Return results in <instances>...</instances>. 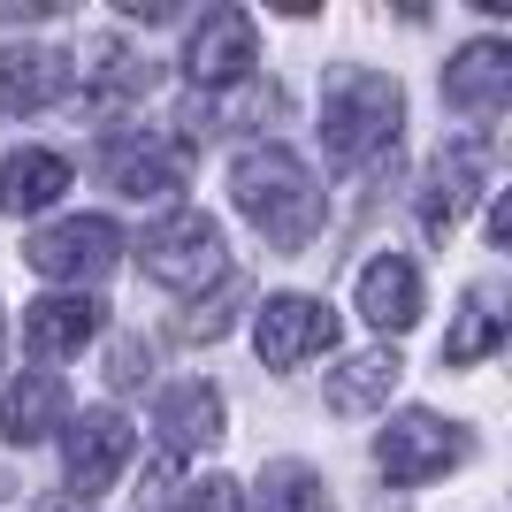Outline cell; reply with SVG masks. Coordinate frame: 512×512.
Wrapping results in <instances>:
<instances>
[{
  "instance_id": "10",
  "label": "cell",
  "mask_w": 512,
  "mask_h": 512,
  "mask_svg": "<svg viewBox=\"0 0 512 512\" xmlns=\"http://www.w3.org/2000/svg\"><path fill=\"white\" fill-rule=\"evenodd\" d=\"M77 85V54L62 46H0V115H39L69 100Z\"/></svg>"
},
{
  "instance_id": "19",
  "label": "cell",
  "mask_w": 512,
  "mask_h": 512,
  "mask_svg": "<svg viewBox=\"0 0 512 512\" xmlns=\"http://www.w3.org/2000/svg\"><path fill=\"white\" fill-rule=\"evenodd\" d=\"M497 344H505V299H497V283H474L444 337V367H474V360H490Z\"/></svg>"
},
{
  "instance_id": "21",
  "label": "cell",
  "mask_w": 512,
  "mask_h": 512,
  "mask_svg": "<svg viewBox=\"0 0 512 512\" xmlns=\"http://www.w3.org/2000/svg\"><path fill=\"white\" fill-rule=\"evenodd\" d=\"M260 512H329V482L306 459H276L260 474Z\"/></svg>"
},
{
  "instance_id": "23",
  "label": "cell",
  "mask_w": 512,
  "mask_h": 512,
  "mask_svg": "<svg viewBox=\"0 0 512 512\" xmlns=\"http://www.w3.org/2000/svg\"><path fill=\"white\" fill-rule=\"evenodd\" d=\"M146 375H153V344L146 337H123L115 352H107V383H115V390H138Z\"/></svg>"
},
{
  "instance_id": "11",
  "label": "cell",
  "mask_w": 512,
  "mask_h": 512,
  "mask_svg": "<svg viewBox=\"0 0 512 512\" xmlns=\"http://www.w3.org/2000/svg\"><path fill=\"white\" fill-rule=\"evenodd\" d=\"M444 100L467 115V123H497L512 107V54L497 39H474V46H459L451 54V69H444Z\"/></svg>"
},
{
  "instance_id": "12",
  "label": "cell",
  "mask_w": 512,
  "mask_h": 512,
  "mask_svg": "<svg viewBox=\"0 0 512 512\" xmlns=\"http://www.w3.org/2000/svg\"><path fill=\"white\" fill-rule=\"evenodd\" d=\"M100 176L115 184L123 199H169L176 184H184V146L176 138H115V146L100 153Z\"/></svg>"
},
{
  "instance_id": "4",
  "label": "cell",
  "mask_w": 512,
  "mask_h": 512,
  "mask_svg": "<svg viewBox=\"0 0 512 512\" xmlns=\"http://www.w3.org/2000/svg\"><path fill=\"white\" fill-rule=\"evenodd\" d=\"M474 451L467 428L436 421V413H398V421L375 436V467H383V482H398V490H421V482H436V474H451L459 459Z\"/></svg>"
},
{
  "instance_id": "14",
  "label": "cell",
  "mask_w": 512,
  "mask_h": 512,
  "mask_svg": "<svg viewBox=\"0 0 512 512\" xmlns=\"http://www.w3.org/2000/svg\"><path fill=\"white\" fill-rule=\"evenodd\" d=\"M62 413H69L62 375L31 367V375H16V383L0 390V444H46L62 428Z\"/></svg>"
},
{
  "instance_id": "6",
  "label": "cell",
  "mask_w": 512,
  "mask_h": 512,
  "mask_svg": "<svg viewBox=\"0 0 512 512\" xmlns=\"http://www.w3.org/2000/svg\"><path fill=\"white\" fill-rule=\"evenodd\" d=\"M482 184H490V153L474 146V138L444 146L436 161H428L421 192H413V214H421V230H428V237H451V230H459V222L474 214Z\"/></svg>"
},
{
  "instance_id": "25",
  "label": "cell",
  "mask_w": 512,
  "mask_h": 512,
  "mask_svg": "<svg viewBox=\"0 0 512 512\" xmlns=\"http://www.w3.org/2000/svg\"><path fill=\"white\" fill-rule=\"evenodd\" d=\"M123 16L130 23H176L184 8H176V0H123Z\"/></svg>"
},
{
  "instance_id": "18",
  "label": "cell",
  "mask_w": 512,
  "mask_h": 512,
  "mask_svg": "<svg viewBox=\"0 0 512 512\" xmlns=\"http://www.w3.org/2000/svg\"><path fill=\"white\" fill-rule=\"evenodd\" d=\"M398 352H360V360H344V367H329V413H344V421H360V413H375V406H390V390H398Z\"/></svg>"
},
{
  "instance_id": "22",
  "label": "cell",
  "mask_w": 512,
  "mask_h": 512,
  "mask_svg": "<svg viewBox=\"0 0 512 512\" xmlns=\"http://www.w3.org/2000/svg\"><path fill=\"white\" fill-rule=\"evenodd\" d=\"M237 306H245V276H222V291H214V299L207 306H192V314H184V321H176V337H222V329H230V321H237Z\"/></svg>"
},
{
  "instance_id": "8",
  "label": "cell",
  "mask_w": 512,
  "mask_h": 512,
  "mask_svg": "<svg viewBox=\"0 0 512 512\" xmlns=\"http://www.w3.org/2000/svg\"><path fill=\"white\" fill-rule=\"evenodd\" d=\"M260 62V31L245 8H207V23L192 31V54H184V69H192V85L222 92V85H245Z\"/></svg>"
},
{
  "instance_id": "26",
  "label": "cell",
  "mask_w": 512,
  "mask_h": 512,
  "mask_svg": "<svg viewBox=\"0 0 512 512\" xmlns=\"http://www.w3.org/2000/svg\"><path fill=\"white\" fill-rule=\"evenodd\" d=\"M31 512H85V505H77V497H39Z\"/></svg>"
},
{
  "instance_id": "3",
  "label": "cell",
  "mask_w": 512,
  "mask_h": 512,
  "mask_svg": "<svg viewBox=\"0 0 512 512\" xmlns=\"http://www.w3.org/2000/svg\"><path fill=\"white\" fill-rule=\"evenodd\" d=\"M138 268H146L161 291H207V276H230V253H222V230H214V214L184 207L169 222H153L138 237Z\"/></svg>"
},
{
  "instance_id": "17",
  "label": "cell",
  "mask_w": 512,
  "mask_h": 512,
  "mask_svg": "<svg viewBox=\"0 0 512 512\" xmlns=\"http://www.w3.org/2000/svg\"><path fill=\"white\" fill-rule=\"evenodd\" d=\"M69 192V161L46 146H23V153H0V214H39Z\"/></svg>"
},
{
  "instance_id": "16",
  "label": "cell",
  "mask_w": 512,
  "mask_h": 512,
  "mask_svg": "<svg viewBox=\"0 0 512 512\" xmlns=\"http://www.w3.org/2000/svg\"><path fill=\"white\" fill-rule=\"evenodd\" d=\"M153 428H161V444H169V451H207L214 436H222V390H214V383H176V390H161Z\"/></svg>"
},
{
  "instance_id": "2",
  "label": "cell",
  "mask_w": 512,
  "mask_h": 512,
  "mask_svg": "<svg viewBox=\"0 0 512 512\" xmlns=\"http://www.w3.org/2000/svg\"><path fill=\"white\" fill-rule=\"evenodd\" d=\"M406 123V92L383 69H329V92H321V153L329 169H360L398 138Z\"/></svg>"
},
{
  "instance_id": "7",
  "label": "cell",
  "mask_w": 512,
  "mask_h": 512,
  "mask_svg": "<svg viewBox=\"0 0 512 512\" xmlns=\"http://www.w3.org/2000/svg\"><path fill=\"white\" fill-rule=\"evenodd\" d=\"M253 344H260V367H306L314 352L337 344V314L321 299H306V291H283V299L260 306Z\"/></svg>"
},
{
  "instance_id": "5",
  "label": "cell",
  "mask_w": 512,
  "mask_h": 512,
  "mask_svg": "<svg viewBox=\"0 0 512 512\" xmlns=\"http://www.w3.org/2000/svg\"><path fill=\"white\" fill-rule=\"evenodd\" d=\"M115 253H123V230H115L107 214H69V222H54V230H39L31 245H23V260H31L39 276H54V283L107 276Z\"/></svg>"
},
{
  "instance_id": "15",
  "label": "cell",
  "mask_w": 512,
  "mask_h": 512,
  "mask_svg": "<svg viewBox=\"0 0 512 512\" xmlns=\"http://www.w3.org/2000/svg\"><path fill=\"white\" fill-rule=\"evenodd\" d=\"M107 306L100 299H39L23 314V352H39V360H69V352H85L100 337Z\"/></svg>"
},
{
  "instance_id": "1",
  "label": "cell",
  "mask_w": 512,
  "mask_h": 512,
  "mask_svg": "<svg viewBox=\"0 0 512 512\" xmlns=\"http://www.w3.org/2000/svg\"><path fill=\"white\" fill-rule=\"evenodd\" d=\"M230 199L276 253H306L314 230H321V214H329L314 169H306L291 146H245L230 161Z\"/></svg>"
},
{
  "instance_id": "13",
  "label": "cell",
  "mask_w": 512,
  "mask_h": 512,
  "mask_svg": "<svg viewBox=\"0 0 512 512\" xmlns=\"http://www.w3.org/2000/svg\"><path fill=\"white\" fill-rule=\"evenodd\" d=\"M360 314L390 337H406L413 321H421V268L406 253H375L360 268Z\"/></svg>"
},
{
  "instance_id": "9",
  "label": "cell",
  "mask_w": 512,
  "mask_h": 512,
  "mask_svg": "<svg viewBox=\"0 0 512 512\" xmlns=\"http://www.w3.org/2000/svg\"><path fill=\"white\" fill-rule=\"evenodd\" d=\"M130 421L123 413H107V406H92L85 421H69V436H62V467H69V490H77V505L85 497H100L115 474H123V459H130Z\"/></svg>"
},
{
  "instance_id": "20",
  "label": "cell",
  "mask_w": 512,
  "mask_h": 512,
  "mask_svg": "<svg viewBox=\"0 0 512 512\" xmlns=\"http://www.w3.org/2000/svg\"><path fill=\"white\" fill-rule=\"evenodd\" d=\"M85 77H92V92H107V100L153 92V62L138 54V46H123V39H92L85 46Z\"/></svg>"
},
{
  "instance_id": "24",
  "label": "cell",
  "mask_w": 512,
  "mask_h": 512,
  "mask_svg": "<svg viewBox=\"0 0 512 512\" xmlns=\"http://www.w3.org/2000/svg\"><path fill=\"white\" fill-rule=\"evenodd\" d=\"M176 512H245V497H237L230 474H207V482H192V490L176 497Z\"/></svg>"
}]
</instances>
